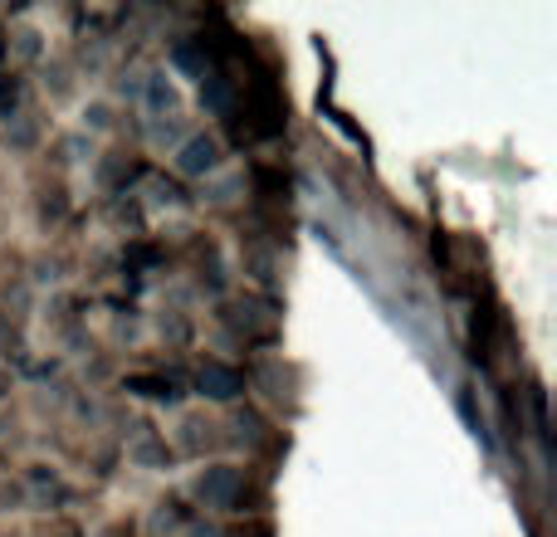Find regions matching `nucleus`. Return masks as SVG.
<instances>
[{
  "label": "nucleus",
  "mask_w": 557,
  "mask_h": 537,
  "mask_svg": "<svg viewBox=\"0 0 557 537\" xmlns=\"http://www.w3.org/2000/svg\"><path fill=\"white\" fill-rule=\"evenodd\" d=\"M196 494H201L206 509H235V499L245 494V474L235 470V464H215V470L201 474Z\"/></svg>",
  "instance_id": "obj_1"
},
{
  "label": "nucleus",
  "mask_w": 557,
  "mask_h": 537,
  "mask_svg": "<svg viewBox=\"0 0 557 537\" xmlns=\"http://www.w3.org/2000/svg\"><path fill=\"white\" fill-rule=\"evenodd\" d=\"M176 166H182L186 176H206V172H215V166H221V142H215V137H206V133L186 137L182 152H176Z\"/></svg>",
  "instance_id": "obj_2"
},
{
  "label": "nucleus",
  "mask_w": 557,
  "mask_h": 537,
  "mask_svg": "<svg viewBox=\"0 0 557 537\" xmlns=\"http://www.w3.org/2000/svg\"><path fill=\"white\" fill-rule=\"evenodd\" d=\"M196 386H201V396H211V401H235V396L245 391V376L235 372V366L206 362L201 372H196Z\"/></svg>",
  "instance_id": "obj_3"
},
{
  "label": "nucleus",
  "mask_w": 557,
  "mask_h": 537,
  "mask_svg": "<svg viewBox=\"0 0 557 537\" xmlns=\"http://www.w3.org/2000/svg\"><path fill=\"white\" fill-rule=\"evenodd\" d=\"M201 108L211 117L231 113V108H235V84H231V78H225V74H206L201 78Z\"/></svg>",
  "instance_id": "obj_4"
},
{
  "label": "nucleus",
  "mask_w": 557,
  "mask_h": 537,
  "mask_svg": "<svg viewBox=\"0 0 557 537\" xmlns=\"http://www.w3.org/2000/svg\"><path fill=\"white\" fill-rule=\"evenodd\" d=\"M172 64L182 68V74L206 78V64H211V54H206V45H191V39H182V45L172 49Z\"/></svg>",
  "instance_id": "obj_5"
},
{
  "label": "nucleus",
  "mask_w": 557,
  "mask_h": 537,
  "mask_svg": "<svg viewBox=\"0 0 557 537\" xmlns=\"http://www.w3.org/2000/svg\"><path fill=\"white\" fill-rule=\"evenodd\" d=\"M147 103H152L157 113H162V108H172V84H166L162 74H152V78H147Z\"/></svg>",
  "instance_id": "obj_6"
},
{
  "label": "nucleus",
  "mask_w": 557,
  "mask_h": 537,
  "mask_svg": "<svg viewBox=\"0 0 557 537\" xmlns=\"http://www.w3.org/2000/svg\"><path fill=\"white\" fill-rule=\"evenodd\" d=\"M133 386H143V396H166V401H172V382H133Z\"/></svg>",
  "instance_id": "obj_7"
},
{
  "label": "nucleus",
  "mask_w": 557,
  "mask_h": 537,
  "mask_svg": "<svg viewBox=\"0 0 557 537\" xmlns=\"http://www.w3.org/2000/svg\"><path fill=\"white\" fill-rule=\"evenodd\" d=\"M15 98H20V84H5V88H0V113H10V108H15Z\"/></svg>",
  "instance_id": "obj_8"
}]
</instances>
